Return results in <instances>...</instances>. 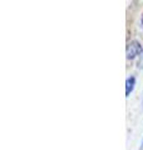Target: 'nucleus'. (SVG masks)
I'll use <instances>...</instances> for the list:
<instances>
[{
  "instance_id": "nucleus-2",
  "label": "nucleus",
  "mask_w": 143,
  "mask_h": 150,
  "mask_svg": "<svg viewBox=\"0 0 143 150\" xmlns=\"http://www.w3.org/2000/svg\"><path fill=\"white\" fill-rule=\"evenodd\" d=\"M136 85V78L134 76H129L126 80V96H129L131 93L133 91Z\"/></svg>"
},
{
  "instance_id": "nucleus-1",
  "label": "nucleus",
  "mask_w": 143,
  "mask_h": 150,
  "mask_svg": "<svg viewBox=\"0 0 143 150\" xmlns=\"http://www.w3.org/2000/svg\"><path fill=\"white\" fill-rule=\"evenodd\" d=\"M141 51H142L141 44L138 43V41H136V40L131 41V43L128 44V46H127V59L132 60V59L137 58V56L141 54Z\"/></svg>"
},
{
  "instance_id": "nucleus-3",
  "label": "nucleus",
  "mask_w": 143,
  "mask_h": 150,
  "mask_svg": "<svg viewBox=\"0 0 143 150\" xmlns=\"http://www.w3.org/2000/svg\"><path fill=\"white\" fill-rule=\"evenodd\" d=\"M141 149H143V142H142V145H141Z\"/></svg>"
}]
</instances>
